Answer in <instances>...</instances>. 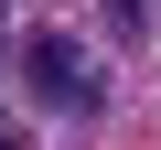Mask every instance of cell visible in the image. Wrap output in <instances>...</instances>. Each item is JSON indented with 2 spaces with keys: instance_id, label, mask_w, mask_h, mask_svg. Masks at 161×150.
<instances>
[{
  "instance_id": "obj_3",
  "label": "cell",
  "mask_w": 161,
  "mask_h": 150,
  "mask_svg": "<svg viewBox=\"0 0 161 150\" xmlns=\"http://www.w3.org/2000/svg\"><path fill=\"white\" fill-rule=\"evenodd\" d=\"M0 150H32V139H22V118H0Z\"/></svg>"
},
{
  "instance_id": "obj_2",
  "label": "cell",
  "mask_w": 161,
  "mask_h": 150,
  "mask_svg": "<svg viewBox=\"0 0 161 150\" xmlns=\"http://www.w3.org/2000/svg\"><path fill=\"white\" fill-rule=\"evenodd\" d=\"M97 11H108V32H118V43H150V0H97Z\"/></svg>"
},
{
  "instance_id": "obj_1",
  "label": "cell",
  "mask_w": 161,
  "mask_h": 150,
  "mask_svg": "<svg viewBox=\"0 0 161 150\" xmlns=\"http://www.w3.org/2000/svg\"><path fill=\"white\" fill-rule=\"evenodd\" d=\"M22 86L43 107H64V118H97L108 107V75H97V54L75 32H22Z\"/></svg>"
},
{
  "instance_id": "obj_4",
  "label": "cell",
  "mask_w": 161,
  "mask_h": 150,
  "mask_svg": "<svg viewBox=\"0 0 161 150\" xmlns=\"http://www.w3.org/2000/svg\"><path fill=\"white\" fill-rule=\"evenodd\" d=\"M0 22H11V0H0Z\"/></svg>"
}]
</instances>
